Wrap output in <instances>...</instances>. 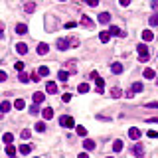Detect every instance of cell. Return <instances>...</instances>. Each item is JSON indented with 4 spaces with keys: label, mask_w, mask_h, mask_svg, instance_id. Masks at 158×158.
Returning a JSON list of instances; mask_svg holds the SVG:
<instances>
[{
    "label": "cell",
    "mask_w": 158,
    "mask_h": 158,
    "mask_svg": "<svg viewBox=\"0 0 158 158\" xmlns=\"http://www.w3.org/2000/svg\"><path fill=\"white\" fill-rule=\"evenodd\" d=\"M136 52H139V59H140V61H148V59H150L148 49H146L144 43H139V46H136Z\"/></svg>",
    "instance_id": "1"
},
{
    "label": "cell",
    "mask_w": 158,
    "mask_h": 158,
    "mask_svg": "<svg viewBox=\"0 0 158 158\" xmlns=\"http://www.w3.org/2000/svg\"><path fill=\"white\" fill-rule=\"evenodd\" d=\"M59 125H61V127H65V129H73V127H75V121H73V117L63 115L61 119H59Z\"/></svg>",
    "instance_id": "2"
},
{
    "label": "cell",
    "mask_w": 158,
    "mask_h": 158,
    "mask_svg": "<svg viewBox=\"0 0 158 158\" xmlns=\"http://www.w3.org/2000/svg\"><path fill=\"white\" fill-rule=\"evenodd\" d=\"M81 26H83V28H89V30H93V28H95V22H93V20L89 18L87 14H83V16H81Z\"/></svg>",
    "instance_id": "3"
},
{
    "label": "cell",
    "mask_w": 158,
    "mask_h": 158,
    "mask_svg": "<svg viewBox=\"0 0 158 158\" xmlns=\"http://www.w3.org/2000/svg\"><path fill=\"white\" fill-rule=\"evenodd\" d=\"M109 34H111V36H119V38H125V36H127V34H125V30H121L119 26H111Z\"/></svg>",
    "instance_id": "4"
},
{
    "label": "cell",
    "mask_w": 158,
    "mask_h": 158,
    "mask_svg": "<svg viewBox=\"0 0 158 158\" xmlns=\"http://www.w3.org/2000/svg\"><path fill=\"white\" fill-rule=\"evenodd\" d=\"M46 91H48L49 95H55V93H58V83L48 81V83H46Z\"/></svg>",
    "instance_id": "5"
},
{
    "label": "cell",
    "mask_w": 158,
    "mask_h": 158,
    "mask_svg": "<svg viewBox=\"0 0 158 158\" xmlns=\"http://www.w3.org/2000/svg\"><path fill=\"white\" fill-rule=\"evenodd\" d=\"M34 103H36V105H40V103H43V101H46V93H42V91H36L34 93Z\"/></svg>",
    "instance_id": "6"
},
{
    "label": "cell",
    "mask_w": 158,
    "mask_h": 158,
    "mask_svg": "<svg viewBox=\"0 0 158 158\" xmlns=\"http://www.w3.org/2000/svg\"><path fill=\"white\" fill-rule=\"evenodd\" d=\"M16 52H18L20 55H26V53H28V46H26L24 42H18L16 43Z\"/></svg>",
    "instance_id": "7"
},
{
    "label": "cell",
    "mask_w": 158,
    "mask_h": 158,
    "mask_svg": "<svg viewBox=\"0 0 158 158\" xmlns=\"http://www.w3.org/2000/svg\"><path fill=\"white\" fill-rule=\"evenodd\" d=\"M142 75H144V79H154V77H156V71H154L152 67H146L142 71Z\"/></svg>",
    "instance_id": "8"
},
{
    "label": "cell",
    "mask_w": 158,
    "mask_h": 158,
    "mask_svg": "<svg viewBox=\"0 0 158 158\" xmlns=\"http://www.w3.org/2000/svg\"><path fill=\"white\" fill-rule=\"evenodd\" d=\"M36 52H38L40 53V55H46V53H48L49 52V46H48V43H38V49H36Z\"/></svg>",
    "instance_id": "9"
},
{
    "label": "cell",
    "mask_w": 158,
    "mask_h": 158,
    "mask_svg": "<svg viewBox=\"0 0 158 158\" xmlns=\"http://www.w3.org/2000/svg\"><path fill=\"white\" fill-rule=\"evenodd\" d=\"M129 136H130L133 140H139V139H140V130L136 129V127H133V129H129Z\"/></svg>",
    "instance_id": "10"
},
{
    "label": "cell",
    "mask_w": 158,
    "mask_h": 158,
    "mask_svg": "<svg viewBox=\"0 0 158 158\" xmlns=\"http://www.w3.org/2000/svg\"><path fill=\"white\" fill-rule=\"evenodd\" d=\"M95 85H97V91H99V93L105 91V79H103V77H97V79H95Z\"/></svg>",
    "instance_id": "11"
},
{
    "label": "cell",
    "mask_w": 158,
    "mask_h": 158,
    "mask_svg": "<svg viewBox=\"0 0 158 158\" xmlns=\"http://www.w3.org/2000/svg\"><path fill=\"white\" fill-rule=\"evenodd\" d=\"M67 48H69V40L59 38L58 40V49H61V52H63V49H67Z\"/></svg>",
    "instance_id": "12"
},
{
    "label": "cell",
    "mask_w": 158,
    "mask_h": 158,
    "mask_svg": "<svg viewBox=\"0 0 158 158\" xmlns=\"http://www.w3.org/2000/svg\"><path fill=\"white\" fill-rule=\"evenodd\" d=\"M83 148H85V150H95V140L85 139V140H83Z\"/></svg>",
    "instance_id": "13"
},
{
    "label": "cell",
    "mask_w": 158,
    "mask_h": 158,
    "mask_svg": "<svg viewBox=\"0 0 158 158\" xmlns=\"http://www.w3.org/2000/svg\"><path fill=\"white\" fill-rule=\"evenodd\" d=\"M99 22H101V24H109V22H111V14H109V12H101V14H99Z\"/></svg>",
    "instance_id": "14"
},
{
    "label": "cell",
    "mask_w": 158,
    "mask_h": 158,
    "mask_svg": "<svg viewBox=\"0 0 158 158\" xmlns=\"http://www.w3.org/2000/svg\"><path fill=\"white\" fill-rule=\"evenodd\" d=\"M142 40H144V42H152V40H154V32H152V30H144V32H142Z\"/></svg>",
    "instance_id": "15"
},
{
    "label": "cell",
    "mask_w": 158,
    "mask_h": 158,
    "mask_svg": "<svg viewBox=\"0 0 158 158\" xmlns=\"http://www.w3.org/2000/svg\"><path fill=\"white\" fill-rule=\"evenodd\" d=\"M111 71L115 73V75H121V73H123V65H121L119 61H115L113 65H111Z\"/></svg>",
    "instance_id": "16"
},
{
    "label": "cell",
    "mask_w": 158,
    "mask_h": 158,
    "mask_svg": "<svg viewBox=\"0 0 158 158\" xmlns=\"http://www.w3.org/2000/svg\"><path fill=\"white\" fill-rule=\"evenodd\" d=\"M42 117H43L46 121H49V119L53 117V109H52V107H46V109L42 111Z\"/></svg>",
    "instance_id": "17"
},
{
    "label": "cell",
    "mask_w": 158,
    "mask_h": 158,
    "mask_svg": "<svg viewBox=\"0 0 158 158\" xmlns=\"http://www.w3.org/2000/svg\"><path fill=\"white\" fill-rule=\"evenodd\" d=\"M10 109H12L10 101H2V103H0V113H8Z\"/></svg>",
    "instance_id": "18"
},
{
    "label": "cell",
    "mask_w": 158,
    "mask_h": 158,
    "mask_svg": "<svg viewBox=\"0 0 158 158\" xmlns=\"http://www.w3.org/2000/svg\"><path fill=\"white\" fill-rule=\"evenodd\" d=\"M142 152H144V148H142V144H136V146H134V148H133V154H134V156H142Z\"/></svg>",
    "instance_id": "19"
},
{
    "label": "cell",
    "mask_w": 158,
    "mask_h": 158,
    "mask_svg": "<svg viewBox=\"0 0 158 158\" xmlns=\"http://www.w3.org/2000/svg\"><path fill=\"white\" fill-rule=\"evenodd\" d=\"M24 107H26V101H24V99H16V101H14V109L22 111Z\"/></svg>",
    "instance_id": "20"
},
{
    "label": "cell",
    "mask_w": 158,
    "mask_h": 158,
    "mask_svg": "<svg viewBox=\"0 0 158 158\" xmlns=\"http://www.w3.org/2000/svg\"><path fill=\"white\" fill-rule=\"evenodd\" d=\"M123 146H125V144H123V140H115V142H113V150H115V152H121V150H123Z\"/></svg>",
    "instance_id": "21"
},
{
    "label": "cell",
    "mask_w": 158,
    "mask_h": 158,
    "mask_svg": "<svg viewBox=\"0 0 158 158\" xmlns=\"http://www.w3.org/2000/svg\"><path fill=\"white\" fill-rule=\"evenodd\" d=\"M30 152H32V146H30V144H22V146H20V154L26 156V154H30Z\"/></svg>",
    "instance_id": "22"
},
{
    "label": "cell",
    "mask_w": 158,
    "mask_h": 158,
    "mask_svg": "<svg viewBox=\"0 0 158 158\" xmlns=\"http://www.w3.org/2000/svg\"><path fill=\"white\" fill-rule=\"evenodd\" d=\"M99 40H101L103 43H107V42L111 40V34H109V32H101V34H99Z\"/></svg>",
    "instance_id": "23"
},
{
    "label": "cell",
    "mask_w": 158,
    "mask_h": 158,
    "mask_svg": "<svg viewBox=\"0 0 158 158\" xmlns=\"http://www.w3.org/2000/svg\"><path fill=\"white\" fill-rule=\"evenodd\" d=\"M38 75H40V77H48V75H49V69H48L46 65H42V67L38 69Z\"/></svg>",
    "instance_id": "24"
},
{
    "label": "cell",
    "mask_w": 158,
    "mask_h": 158,
    "mask_svg": "<svg viewBox=\"0 0 158 158\" xmlns=\"http://www.w3.org/2000/svg\"><path fill=\"white\" fill-rule=\"evenodd\" d=\"M2 140H4L6 144H12V140H14V134H12V133H4V136H2Z\"/></svg>",
    "instance_id": "25"
},
{
    "label": "cell",
    "mask_w": 158,
    "mask_h": 158,
    "mask_svg": "<svg viewBox=\"0 0 158 158\" xmlns=\"http://www.w3.org/2000/svg\"><path fill=\"white\" fill-rule=\"evenodd\" d=\"M67 77H69V71H65V69H61V71L58 73V79H59V81H67Z\"/></svg>",
    "instance_id": "26"
},
{
    "label": "cell",
    "mask_w": 158,
    "mask_h": 158,
    "mask_svg": "<svg viewBox=\"0 0 158 158\" xmlns=\"http://www.w3.org/2000/svg\"><path fill=\"white\" fill-rule=\"evenodd\" d=\"M75 133L79 134V136H87V129H85V127H81V125L75 127Z\"/></svg>",
    "instance_id": "27"
},
{
    "label": "cell",
    "mask_w": 158,
    "mask_h": 158,
    "mask_svg": "<svg viewBox=\"0 0 158 158\" xmlns=\"http://www.w3.org/2000/svg\"><path fill=\"white\" fill-rule=\"evenodd\" d=\"M18 79H20V83H28L30 81V75H28V73H24V71H20Z\"/></svg>",
    "instance_id": "28"
},
{
    "label": "cell",
    "mask_w": 158,
    "mask_h": 158,
    "mask_svg": "<svg viewBox=\"0 0 158 158\" xmlns=\"http://www.w3.org/2000/svg\"><path fill=\"white\" fill-rule=\"evenodd\" d=\"M24 10H26V12H30V14H32L34 10H36V4H34V2H26V4H24Z\"/></svg>",
    "instance_id": "29"
},
{
    "label": "cell",
    "mask_w": 158,
    "mask_h": 158,
    "mask_svg": "<svg viewBox=\"0 0 158 158\" xmlns=\"http://www.w3.org/2000/svg\"><path fill=\"white\" fill-rule=\"evenodd\" d=\"M89 89H91V87H89V83H81V85L77 87V91H79V93H87Z\"/></svg>",
    "instance_id": "30"
},
{
    "label": "cell",
    "mask_w": 158,
    "mask_h": 158,
    "mask_svg": "<svg viewBox=\"0 0 158 158\" xmlns=\"http://www.w3.org/2000/svg\"><path fill=\"white\" fill-rule=\"evenodd\" d=\"M6 154H8L10 158H12V156H16V148L12 146V144H8V146H6Z\"/></svg>",
    "instance_id": "31"
},
{
    "label": "cell",
    "mask_w": 158,
    "mask_h": 158,
    "mask_svg": "<svg viewBox=\"0 0 158 158\" xmlns=\"http://www.w3.org/2000/svg\"><path fill=\"white\" fill-rule=\"evenodd\" d=\"M26 30H28L26 24H18V26H16V34H26Z\"/></svg>",
    "instance_id": "32"
},
{
    "label": "cell",
    "mask_w": 158,
    "mask_h": 158,
    "mask_svg": "<svg viewBox=\"0 0 158 158\" xmlns=\"http://www.w3.org/2000/svg\"><path fill=\"white\" fill-rule=\"evenodd\" d=\"M36 130H38V133H43V130H46V123H42V121L36 123Z\"/></svg>",
    "instance_id": "33"
},
{
    "label": "cell",
    "mask_w": 158,
    "mask_h": 158,
    "mask_svg": "<svg viewBox=\"0 0 158 158\" xmlns=\"http://www.w3.org/2000/svg\"><path fill=\"white\" fill-rule=\"evenodd\" d=\"M20 136H22V139H24V140H28L30 136H32V133H30L28 129H24V130H22V133H20Z\"/></svg>",
    "instance_id": "34"
},
{
    "label": "cell",
    "mask_w": 158,
    "mask_h": 158,
    "mask_svg": "<svg viewBox=\"0 0 158 158\" xmlns=\"http://www.w3.org/2000/svg\"><path fill=\"white\" fill-rule=\"evenodd\" d=\"M142 89H144V87H142V83H134V85H133V91H134V93H140Z\"/></svg>",
    "instance_id": "35"
},
{
    "label": "cell",
    "mask_w": 158,
    "mask_h": 158,
    "mask_svg": "<svg viewBox=\"0 0 158 158\" xmlns=\"http://www.w3.org/2000/svg\"><path fill=\"white\" fill-rule=\"evenodd\" d=\"M30 113H32V115H38V113H40V107L36 105V103H34V105L30 107Z\"/></svg>",
    "instance_id": "36"
},
{
    "label": "cell",
    "mask_w": 158,
    "mask_h": 158,
    "mask_svg": "<svg viewBox=\"0 0 158 158\" xmlns=\"http://www.w3.org/2000/svg\"><path fill=\"white\" fill-rule=\"evenodd\" d=\"M61 101H63V103H69V101H71V93H63Z\"/></svg>",
    "instance_id": "37"
},
{
    "label": "cell",
    "mask_w": 158,
    "mask_h": 158,
    "mask_svg": "<svg viewBox=\"0 0 158 158\" xmlns=\"http://www.w3.org/2000/svg\"><path fill=\"white\" fill-rule=\"evenodd\" d=\"M150 26H158V14L150 16Z\"/></svg>",
    "instance_id": "38"
},
{
    "label": "cell",
    "mask_w": 158,
    "mask_h": 158,
    "mask_svg": "<svg viewBox=\"0 0 158 158\" xmlns=\"http://www.w3.org/2000/svg\"><path fill=\"white\" fill-rule=\"evenodd\" d=\"M14 67H16V71H24V63H22V61H16Z\"/></svg>",
    "instance_id": "39"
},
{
    "label": "cell",
    "mask_w": 158,
    "mask_h": 158,
    "mask_svg": "<svg viewBox=\"0 0 158 158\" xmlns=\"http://www.w3.org/2000/svg\"><path fill=\"white\" fill-rule=\"evenodd\" d=\"M69 46L77 48V46H79V40H77V38H69Z\"/></svg>",
    "instance_id": "40"
},
{
    "label": "cell",
    "mask_w": 158,
    "mask_h": 158,
    "mask_svg": "<svg viewBox=\"0 0 158 158\" xmlns=\"http://www.w3.org/2000/svg\"><path fill=\"white\" fill-rule=\"evenodd\" d=\"M148 109H158V101H152V103H146Z\"/></svg>",
    "instance_id": "41"
},
{
    "label": "cell",
    "mask_w": 158,
    "mask_h": 158,
    "mask_svg": "<svg viewBox=\"0 0 158 158\" xmlns=\"http://www.w3.org/2000/svg\"><path fill=\"white\" fill-rule=\"evenodd\" d=\"M111 95L115 97V99H117V97H121V89H117V87H115V89H113V91H111Z\"/></svg>",
    "instance_id": "42"
},
{
    "label": "cell",
    "mask_w": 158,
    "mask_h": 158,
    "mask_svg": "<svg viewBox=\"0 0 158 158\" xmlns=\"http://www.w3.org/2000/svg\"><path fill=\"white\" fill-rule=\"evenodd\" d=\"M6 79H8V75H6V71H0V83H2V81H6Z\"/></svg>",
    "instance_id": "43"
},
{
    "label": "cell",
    "mask_w": 158,
    "mask_h": 158,
    "mask_svg": "<svg viewBox=\"0 0 158 158\" xmlns=\"http://www.w3.org/2000/svg\"><path fill=\"white\" fill-rule=\"evenodd\" d=\"M75 26H77V24H75V22H67V24H65V26H63V28H67V30H71V28H75Z\"/></svg>",
    "instance_id": "44"
},
{
    "label": "cell",
    "mask_w": 158,
    "mask_h": 158,
    "mask_svg": "<svg viewBox=\"0 0 158 158\" xmlns=\"http://www.w3.org/2000/svg\"><path fill=\"white\" fill-rule=\"evenodd\" d=\"M148 136H150V139H158V133H156V130H148Z\"/></svg>",
    "instance_id": "45"
},
{
    "label": "cell",
    "mask_w": 158,
    "mask_h": 158,
    "mask_svg": "<svg viewBox=\"0 0 158 158\" xmlns=\"http://www.w3.org/2000/svg\"><path fill=\"white\" fill-rule=\"evenodd\" d=\"M85 2H87L89 6H97V4H99V0H85Z\"/></svg>",
    "instance_id": "46"
},
{
    "label": "cell",
    "mask_w": 158,
    "mask_h": 158,
    "mask_svg": "<svg viewBox=\"0 0 158 158\" xmlns=\"http://www.w3.org/2000/svg\"><path fill=\"white\" fill-rule=\"evenodd\" d=\"M30 79H32V81H40V75H38V73H32V75H30Z\"/></svg>",
    "instance_id": "47"
},
{
    "label": "cell",
    "mask_w": 158,
    "mask_h": 158,
    "mask_svg": "<svg viewBox=\"0 0 158 158\" xmlns=\"http://www.w3.org/2000/svg\"><path fill=\"white\" fill-rule=\"evenodd\" d=\"M119 4H121V6H129L130 0H119Z\"/></svg>",
    "instance_id": "48"
},
{
    "label": "cell",
    "mask_w": 158,
    "mask_h": 158,
    "mask_svg": "<svg viewBox=\"0 0 158 158\" xmlns=\"http://www.w3.org/2000/svg\"><path fill=\"white\" fill-rule=\"evenodd\" d=\"M2 38H4V26L0 24V40H2Z\"/></svg>",
    "instance_id": "49"
},
{
    "label": "cell",
    "mask_w": 158,
    "mask_h": 158,
    "mask_svg": "<svg viewBox=\"0 0 158 158\" xmlns=\"http://www.w3.org/2000/svg\"><path fill=\"white\" fill-rule=\"evenodd\" d=\"M89 77H91V79H97L99 75H97V71H91V73H89Z\"/></svg>",
    "instance_id": "50"
},
{
    "label": "cell",
    "mask_w": 158,
    "mask_h": 158,
    "mask_svg": "<svg viewBox=\"0 0 158 158\" xmlns=\"http://www.w3.org/2000/svg\"><path fill=\"white\" fill-rule=\"evenodd\" d=\"M77 158H89V154H87V152H81V154H79Z\"/></svg>",
    "instance_id": "51"
},
{
    "label": "cell",
    "mask_w": 158,
    "mask_h": 158,
    "mask_svg": "<svg viewBox=\"0 0 158 158\" xmlns=\"http://www.w3.org/2000/svg\"><path fill=\"white\" fill-rule=\"evenodd\" d=\"M59 2H65V0H59Z\"/></svg>",
    "instance_id": "52"
},
{
    "label": "cell",
    "mask_w": 158,
    "mask_h": 158,
    "mask_svg": "<svg viewBox=\"0 0 158 158\" xmlns=\"http://www.w3.org/2000/svg\"><path fill=\"white\" fill-rule=\"evenodd\" d=\"M107 158H113V156H107Z\"/></svg>",
    "instance_id": "53"
},
{
    "label": "cell",
    "mask_w": 158,
    "mask_h": 158,
    "mask_svg": "<svg viewBox=\"0 0 158 158\" xmlns=\"http://www.w3.org/2000/svg\"><path fill=\"white\" fill-rule=\"evenodd\" d=\"M156 83H158V79H156Z\"/></svg>",
    "instance_id": "54"
},
{
    "label": "cell",
    "mask_w": 158,
    "mask_h": 158,
    "mask_svg": "<svg viewBox=\"0 0 158 158\" xmlns=\"http://www.w3.org/2000/svg\"><path fill=\"white\" fill-rule=\"evenodd\" d=\"M36 158H38V156H36Z\"/></svg>",
    "instance_id": "55"
}]
</instances>
